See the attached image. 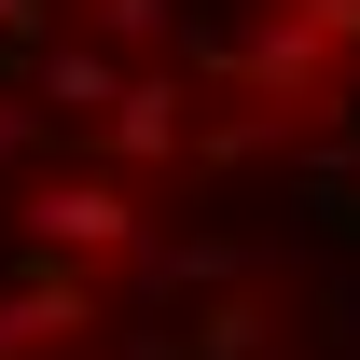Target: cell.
Listing matches in <instances>:
<instances>
[{
    "label": "cell",
    "instance_id": "obj_1",
    "mask_svg": "<svg viewBox=\"0 0 360 360\" xmlns=\"http://www.w3.org/2000/svg\"><path fill=\"white\" fill-rule=\"evenodd\" d=\"M28 250L42 264H139V194L111 167H70V180H28Z\"/></svg>",
    "mask_w": 360,
    "mask_h": 360
},
{
    "label": "cell",
    "instance_id": "obj_2",
    "mask_svg": "<svg viewBox=\"0 0 360 360\" xmlns=\"http://www.w3.org/2000/svg\"><path fill=\"white\" fill-rule=\"evenodd\" d=\"M97 139H111V167H180V153H194V125H180V84L167 70H139V84H111V111H97Z\"/></svg>",
    "mask_w": 360,
    "mask_h": 360
},
{
    "label": "cell",
    "instance_id": "obj_3",
    "mask_svg": "<svg viewBox=\"0 0 360 360\" xmlns=\"http://www.w3.org/2000/svg\"><path fill=\"white\" fill-rule=\"evenodd\" d=\"M319 56H333L319 28H250V84H264V97H305V84H319Z\"/></svg>",
    "mask_w": 360,
    "mask_h": 360
},
{
    "label": "cell",
    "instance_id": "obj_4",
    "mask_svg": "<svg viewBox=\"0 0 360 360\" xmlns=\"http://www.w3.org/2000/svg\"><path fill=\"white\" fill-rule=\"evenodd\" d=\"M111 84H125V70H111L97 42H56L42 56V97H56V111H111Z\"/></svg>",
    "mask_w": 360,
    "mask_h": 360
},
{
    "label": "cell",
    "instance_id": "obj_5",
    "mask_svg": "<svg viewBox=\"0 0 360 360\" xmlns=\"http://www.w3.org/2000/svg\"><path fill=\"white\" fill-rule=\"evenodd\" d=\"M139 277H153V291H222V277H250L222 250V236H194V250H139Z\"/></svg>",
    "mask_w": 360,
    "mask_h": 360
},
{
    "label": "cell",
    "instance_id": "obj_6",
    "mask_svg": "<svg viewBox=\"0 0 360 360\" xmlns=\"http://www.w3.org/2000/svg\"><path fill=\"white\" fill-rule=\"evenodd\" d=\"M291 28H319V42H360V0H291Z\"/></svg>",
    "mask_w": 360,
    "mask_h": 360
},
{
    "label": "cell",
    "instance_id": "obj_7",
    "mask_svg": "<svg viewBox=\"0 0 360 360\" xmlns=\"http://www.w3.org/2000/svg\"><path fill=\"white\" fill-rule=\"evenodd\" d=\"M111 28H125V42H153V28H167V0H111Z\"/></svg>",
    "mask_w": 360,
    "mask_h": 360
},
{
    "label": "cell",
    "instance_id": "obj_8",
    "mask_svg": "<svg viewBox=\"0 0 360 360\" xmlns=\"http://www.w3.org/2000/svg\"><path fill=\"white\" fill-rule=\"evenodd\" d=\"M14 153H28V111H14V97H0V167H14Z\"/></svg>",
    "mask_w": 360,
    "mask_h": 360
},
{
    "label": "cell",
    "instance_id": "obj_9",
    "mask_svg": "<svg viewBox=\"0 0 360 360\" xmlns=\"http://www.w3.org/2000/svg\"><path fill=\"white\" fill-rule=\"evenodd\" d=\"M125 360H194V347H180V333H139V347H125Z\"/></svg>",
    "mask_w": 360,
    "mask_h": 360
},
{
    "label": "cell",
    "instance_id": "obj_10",
    "mask_svg": "<svg viewBox=\"0 0 360 360\" xmlns=\"http://www.w3.org/2000/svg\"><path fill=\"white\" fill-rule=\"evenodd\" d=\"M0 28H42V0H0Z\"/></svg>",
    "mask_w": 360,
    "mask_h": 360
}]
</instances>
